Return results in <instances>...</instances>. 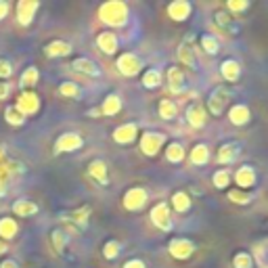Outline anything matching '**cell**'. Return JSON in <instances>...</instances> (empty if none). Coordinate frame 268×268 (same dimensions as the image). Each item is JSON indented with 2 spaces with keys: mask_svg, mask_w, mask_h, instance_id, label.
Masks as SVG:
<instances>
[{
  "mask_svg": "<svg viewBox=\"0 0 268 268\" xmlns=\"http://www.w3.org/2000/svg\"><path fill=\"white\" fill-rule=\"evenodd\" d=\"M130 17V11L128 5L122 0H109V3H103L99 7V19L109 28H124Z\"/></svg>",
  "mask_w": 268,
  "mask_h": 268,
  "instance_id": "cell-1",
  "label": "cell"
},
{
  "mask_svg": "<svg viewBox=\"0 0 268 268\" xmlns=\"http://www.w3.org/2000/svg\"><path fill=\"white\" fill-rule=\"evenodd\" d=\"M42 107V101L38 97V92L34 90H23L15 101V109L23 115V118H30V115H36Z\"/></svg>",
  "mask_w": 268,
  "mask_h": 268,
  "instance_id": "cell-2",
  "label": "cell"
},
{
  "mask_svg": "<svg viewBox=\"0 0 268 268\" xmlns=\"http://www.w3.org/2000/svg\"><path fill=\"white\" fill-rule=\"evenodd\" d=\"M166 134L164 132H153V130H149V132H143L141 134V141H138V147H141V151L147 155V157H155L161 147L166 145Z\"/></svg>",
  "mask_w": 268,
  "mask_h": 268,
  "instance_id": "cell-3",
  "label": "cell"
},
{
  "mask_svg": "<svg viewBox=\"0 0 268 268\" xmlns=\"http://www.w3.org/2000/svg\"><path fill=\"white\" fill-rule=\"evenodd\" d=\"M82 147H84V138L80 132H63L55 141V155L74 153V151H80Z\"/></svg>",
  "mask_w": 268,
  "mask_h": 268,
  "instance_id": "cell-4",
  "label": "cell"
},
{
  "mask_svg": "<svg viewBox=\"0 0 268 268\" xmlns=\"http://www.w3.org/2000/svg\"><path fill=\"white\" fill-rule=\"evenodd\" d=\"M115 67H118V72L126 78H134L143 72V61L141 57H136L134 53H122L118 57V61H115Z\"/></svg>",
  "mask_w": 268,
  "mask_h": 268,
  "instance_id": "cell-5",
  "label": "cell"
},
{
  "mask_svg": "<svg viewBox=\"0 0 268 268\" xmlns=\"http://www.w3.org/2000/svg\"><path fill=\"white\" fill-rule=\"evenodd\" d=\"M147 201H149V193L143 186H132V189H128L124 193V199H122V203L128 212H141L147 205Z\"/></svg>",
  "mask_w": 268,
  "mask_h": 268,
  "instance_id": "cell-6",
  "label": "cell"
},
{
  "mask_svg": "<svg viewBox=\"0 0 268 268\" xmlns=\"http://www.w3.org/2000/svg\"><path fill=\"white\" fill-rule=\"evenodd\" d=\"M151 222H153L155 228H159L161 232H170L172 230V218H170V205L166 201H159L157 205H153V209H151Z\"/></svg>",
  "mask_w": 268,
  "mask_h": 268,
  "instance_id": "cell-7",
  "label": "cell"
},
{
  "mask_svg": "<svg viewBox=\"0 0 268 268\" xmlns=\"http://www.w3.org/2000/svg\"><path fill=\"white\" fill-rule=\"evenodd\" d=\"M230 101V92L226 86H216L212 90V95L207 97V109L212 115H222L224 109H226V105Z\"/></svg>",
  "mask_w": 268,
  "mask_h": 268,
  "instance_id": "cell-8",
  "label": "cell"
},
{
  "mask_svg": "<svg viewBox=\"0 0 268 268\" xmlns=\"http://www.w3.org/2000/svg\"><path fill=\"white\" fill-rule=\"evenodd\" d=\"M168 251L174 260H189L195 253V243L184 237H174L168 243Z\"/></svg>",
  "mask_w": 268,
  "mask_h": 268,
  "instance_id": "cell-9",
  "label": "cell"
},
{
  "mask_svg": "<svg viewBox=\"0 0 268 268\" xmlns=\"http://www.w3.org/2000/svg\"><path fill=\"white\" fill-rule=\"evenodd\" d=\"M38 9H40V3L38 0H19L15 11H17V23L23 28H28L32 26V21L34 17H36L38 13Z\"/></svg>",
  "mask_w": 268,
  "mask_h": 268,
  "instance_id": "cell-10",
  "label": "cell"
},
{
  "mask_svg": "<svg viewBox=\"0 0 268 268\" xmlns=\"http://www.w3.org/2000/svg\"><path fill=\"white\" fill-rule=\"evenodd\" d=\"M232 178H235V184H237V189L241 191H249L251 186H255V182H258V174H255L253 166H241L237 168V172L232 174Z\"/></svg>",
  "mask_w": 268,
  "mask_h": 268,
  "instance_id": "cell-11",
  "label": "cell"
},
{
  "mask_svg": "<svg viewBox=\"0 0 268 268\" xmlns=\"http://www.w3.org/2000/svg\"><path fill=\"white\" fill-rule=\"evenodd\" d=\"M166 13H168V17H170L172 21L180 23V21L191 19V15H193V5L189 3V0H174V3L168 5Z\"/></svg>",
  "mask_w": 268,
  "mask_h": 268,
  "instance_id": "cell-12",
  "label": "cell"
},
{
  "mask_svg": "<svg viewBox=\"0 0 268 268\" xmlns=\"http://www.w3.org/2000/svg\"><path fill=\"white\" fill-rule=\"evenodd\" d=\"M138 136V124L134 122H128V124H122L113 130V141L118 145H132Z\"/></svg>",
  "mask_w": 268,
  "mask_h": 268,
  "instance_id": "cell-13",
  "label": "cell"
},
{
  "mask_svg": "<svg viewBox=\"0 0 268 268\" xmlns=\"http://www.w3.org/2000/svg\"><path fill=\"white\" fill-rule=\"evenodd\" d=\"M214 21H216V26L220 30L228 34V36H237V34L241 32V26H239V21L235 19V15L226 13V11H216Z\"/></svg>",
  "mask_w": 268,
  "mask_h": 268,
  "instance_id": "cell-14",
  "label": "cell"
},
{
  "mask_svg": "<svg viewBox=\"0 0 268 268\" xmlns=\"http://www.w3.org/2000/svg\"><path fill=\"white\" fill-rule=\"evenodd\" d=\"M241 153V145L237 141H228L224 145H220L218 153H216V161L218 166H226V164H232Z\"/></svg>",
  "mask_w": 268,
  "mask_h": 268,
  "instance_id": "cell-15",
  "label": "cell"
},
{
  "mask_svg": "<svg viewBox=\"0 0 268 268\" xmlns=\"http://www.w3.org/2000/svg\"><path fill=\"white\" fill-rule=\"evenodd\" d=\"M166 80H168V88H170L172 95H180V92H184L186 84H184V72H182V67H178V65L168 67Z\"/></svg>",
  "mask_w": 268,
  "mask_h": 268,
  "instance_id": "cell-16",
  "label": "cell"
},
{
  "mask_svg": "<svg viewBox=\"0 0 268 268\" xmlns=\"http://www.w3.org/2000/svg\"><path fill=\"white\" fill-rule=\"evenodd\" d=\"M19 172H23V166L17 164V161H3V164H0V197L7 195L9 180Z\"/></svg>",
  "mask_w": 268,
  "mask_h": 268,
  "instance_id": "cell-17",
  "label": "cell"
},
{
  "mask_svg": "<svg viewBox=\"0 0 268 268\" xmlns=\"http://www.w3.org/2000/svg\"><path fill=\"white\" fill-rule=\"evenodd\" d=\"M72 44L65 42V40H53L44 46V55L49 59H61V57H69L72 55Z\"/></svg>",
  "mask_w": 268,
  "mask_h": 268,
  "instance_id": "cell-18",
  "label": "cell"
},
{
  "mask_svg": "<svg viewBox=\"0 0 268 268\" xmlns=\"http://www.w3.org/2000/svg\"><path fill=\"white\" fill-rule=\"evenodd\" d=\"M88 176L95 178L101 186L109 184V172H107V164L103 159H92L88 164Z\"/></svg>",
  "mask_w": 268,
  "mask_h": 268,
  "instance_id": "cell-19",
  "label": "cell"
},
{
  "mask_svg": "<svg viewBox=\"0 0 268 268\" xmlns=\"http://www.w3.org/2000/svg\"><path fill=\"white\" fill-rule=\"evenodd\" d=\"M97 46H99V51H103L105 55H113L115 51H118V46H120V38L115 36L113 32L105 30L97 36Z\"/></svg>",
  "mask_w": 268,
  "mask_h": 268,
  "instance_id": "cell-20",
  "label": "cell"
},
{
  "mask_svg": "<svg viewBox=\"0 0 268 268\" xmlns=\"http://www.w3.org/2000/svg\"><path fill=\"white\" fill-rule=\"evenodd\" d=\"M120 111H122V97L118 95V92H111V95H107L103 99L101 107H99V113L107 115V118H113V115H118Z\"/></svg>",
  "mask_w": 268,
  "mask_h": 268,
  "instance_id": "cell-21",
  "label": "cell"
},
{
  "mask_svg": "<svg viewBox=\"0 0 268 268\" xmlns=\"http://www.w3.org/2000/svg\"><path fill=\"white\" fill-rule=\"evenodd\" d=\"M186 122H189L191 128H203L207 122V111L203 105L193 103L189 109H186Z\"/></svg>",
  "mask_w": 268,
  "mask_h": 268,
  "instance_id": "cell-22",
  "label": "cell"
},
{
  "mask_svg": "<svg viewBox=\"0 0 268 268\" xmlns=\"http://www.w3.org/2000/svg\"><path fill=\"white\" fill-rule=\"evenodd\" d=\"M228 120H230L232 126H245L251 120V111H249L247 105L237 103V105H232V107L228 109Z\"/></svg>",
  "mask_w": 268,
  "mask_h": 268,
  "instance_id": "cell-23",
  "label": "cell"
},
{
  "mask_svg": "<svg viewBox=\"0 0 268 268\" xmlns=\"http://www.w3.org/2000/svg\"><path fill=\"white\" fill-rule=\"evenodd\" d=\"M72 67L76 69V72L84 74V76H90V78H99L101 76L99 65L92 59H88V57H76V59L72 61Z\"/></svg>",
  "mask_w": 268,
  "mask_h": 268,
  "instance_id": "cell-24",
  "label": "cell"
},
{
  "mask_svg": "<svg viewBox=\"0 0 268 268\" xmlns=\"http://www.w3.org/2000/svg\"><path fill=\"white\" fill-rule=\"evenodd\" d=\"M220 76L226 82H237L241 78V63L237 59H224L222 65H220Z\"/></svg>",
  "mask_w": 268,
  "mask_h": 268,
  "instance_id": "cell-25",
  "label": "cell"
},
{
  "mask_svg": "<svg viewBox=\"0 0 268 268\" xmlns=\"http://www.w3.org/2000/svg\"><path fill=\"white\" fill-rule=\"evenodd\" d=\"M17 232H19V224H17L15 218H11V216H3V218H0V241L7 243L11 239H15Z\"/></svg>",
  "mask_w": 268,
  "mask_h": 268,
  "instance_id": "cell-26",
  "label": "cell"
},
{
  "mask_svg": "<svg viewBox=\"0 0 268 268\" xmlns=\"http://www.w3.org/2000/svg\"><path fill=\"white\" fill-rule=\"evenodd\" d=\"M40 212V207L36 201L32 199H19L13 203V214L19 218H30V216H36Z\"/></svg>",
  "mask_w": 268,
  "mask_h": 268,
  "instance_id": "cell-27",
  "label": "cell"
},
{
  "mask_svg": "<svg viewBox=\"0 0 268 268\" xmlns=\"http://www.w3.org/2000/svg\"><path fill=\"white\" fill-rule=\"evenodd\" d=\"M90 205H82V207H78L74 209V212H69L65 220H69V224H74L78 228H86L88 226V218H90Z\"/></svg>",
  "mask_w": 268,
  "mask_h": 268,
  "instance_id": "cell-28",
  "label": "cell"
},
{
  "mask_svg": "<svg viewBox=\"0 0 268 268\" xmlns=\"http://www.w3.org/2000/svg\"><path fill=\"white\" fill-rule=\"evenodd\" d=\"M170 205L174 207V212H178V214H184V212H189L193 201H191V197L186 195V191H176L172 195V199H170Z\"/></svg>",
  "mask_w": 268,
  "mask_h": 268,
  "instance_id": "cell-29",
  "label": "cell"
},
{
  "mask_svg": "<svg viewBox=\"0 0 268 268\" xmlns=\"http://www.w3.org/2000/svg\"><path fill=\"white\" fill-rule=\"evenodd\" d=\"M189 159H191L193 166H205L207 161H209V149H207V145L197 143V145L191 149Z\"/></svg>",
  "mask_w": 268,
  "mask_h": 268,
  "instance_id": "cell-30",
  "label": "cell"
},
{
  "mask_svg": "<svg viewBox=\"0 0 268 268\" xmlns=\"http://www.w3.org/2000/svg\"><path fill=\"white\" fill-rule=\"evenodd\" d=\"M184 157H186V151H184V147L178 141L168 143V147H166V159L170 161V164H182Z\"/></svg>",
  "mask_w": 268,
  "mask_h": 268,
  "instance_id": "cell-31",
  "label": "cell"
},
{
  "mask_svg": "<svg viewBox=\"0 0 268 268\" xmlns=\"http://www.w3.org/2000/svg\"><path fill=\"white\" fill-rule=\"evenodd\" d=\"M178 61L191 69H197V57H195V51L191 49L189 42H182L178 46Z\"/></svg>",
  "mask_w": 268,
  "mask_h": 268,
  "instance_id": "cell-32",
  "label": "cell"
},
{
  "mask_svg": "<svg viewBox=\"0 0 268 268\" xmlns=\"http://www.w3.org/2000/svg\"><path fill=\"white\" fill-rule=\"evenodd\" d=\"M38 80H40V72H38V67L36 65H30L26 72L21 74V78H19V86L23 88V90H30L32 86H36L38 84Z\"/></svg>",
  "mask_w": 268,
  "mask_h": 268,
  "instance_id": "cell-33",
  "label": "cell"
},
{
  "mask_svg": "<svg viewBox=\"0 0 268 268\" xmlns=\"http://www.w3.org/2000/svg\"><path fill=\"white\" fill-rule=\"evenodd\" d=\"M157 111H159V118L161 120H174L178 115V107H176V103L170 101V99H161L159 105H157Z\"/></svg>",
  "mask_w": 268,
  "mask_h": 268,
  "instance_id": "cell-34",
  "label": "cell"
},
{
  "mask_svg": "<svg viewBox=\"0 0 268 268\" xmlns=\"http://www.w3.org/2000/svg\"><path fill=\"white\" fill-rule=\"evenodd\" d=\"M161 80H164V76H161V72L159 69H155V67H151V69H147V72L143 74V86L145 88H159L161 86Z\"/></svg>",
  "mask_w": 268,
  "mask_h": 268,
  "instance_id": "cell-35",
  "label": "cell"
},
{
  "mask_svg": "<svg viewBox=\"0 0 268 268\" xmlns=\"http://www.w3.org/2000/svg\"><path fill=\"white\" fill-rule=\"evenodd\" d=\"M59 95L65 97V99L78 101V99H82V88H80L76 82H63V84H59Z\"/></svg>",
  "mask_w": 268,
  "mask_h": 268,
  "instance_id": "cell-36",
  "label": "cell"
},
{
  "mask_svg": "<svg viewBox=\"0 0 268 268\" xmlns=\"http://www.w3.org/2000/svg\"><path fill=\"white\" fill-rule=\"evenodd\" d=\"M228 201L237 203V205H247L253 201V193L251 191H241V189H232L228 191Z\"/></svg>",
  "mask_w": 268,
  "mask_h": 268,
  "instance_id": "cell-37",
  "label": "cell"
},
{
  "mask_svg": "<svg viewBox=\"0 0 268 268\" xmlns=\"http://www.w3.org/2000/svg\"><path fill=\"white\" fill-rule=\"evenodd\" d=\"M67 235H65V232L61 230V228H55L53 232H51V243H53V249L57 251V253H63L65 251V243H67Z\"/></svg>",
  "mask_w": 268,
  "mask_h": 268,
  "instance_id": "cell-38",
  "label": "cell"
},
{
  "mask_svg": "<svg viewBox=\"0 0 268 268\" xmlns=\"http://www.w3.org/2000/svg\"><path fill=\"white\" fill-rule=\"evenodd\" d=\"M5 120H7L9 126H15V128L26 124V118H23V115L15 109V105H9V107L5 109Z\"/></svg>",
  "mask_w": 268,
  "mask_h": 268,
  "instance_id": "cell-39",
  "label": "cell"
},
{
  "mask_svg": "<svg viewBox=\"0 0 268 268\" xmlns=\"http://www.w3.org/2000/svg\"><path fill=\"white\" fill-rule=\"evenodd\" d=\"M232 268H253V255L247 251H237L232 255Z\"/></svg>",
  "mask_w": 268,
  "mask_h": 268,
  "instance_id": "cell-40",
  "label": "cell"
},
{
  "mask_svg": "<svg viewBox=\"0 0 268 268\" xmlns=\"http://www.w3.org/2000/svg\"><path fill=\"white\" fill-rule=\"evenodd\" d=\"M212 184L216 186V189H226V186L230 184V174H228V170H224V168L216 170V172L212 174Z\"/></svg>",
  "mask_w": 268,
  "mask_h": 268,
  "instance_id": "cell-41",
  "label": "cell"
},
{
  "mask_svg": "<svg viewBox=\"0 0 268 268\" xmlns=\"http://www.w3.org/2000/svg\"><path fill=\"white\" fill-rule=\"evenodd\" d=\"M120 249H122L120 241L109 239V241L103 245V258H107V260H115V258H118V255H120Z\"/></svg>",
  "mask_w": 268,
  "mask_h": 268,
  "instance_id": "cell-42",
  "label": "cell"
},
{
  "mask_svg": "<svg viewBox=\"0 0 268 268\" xmlns=\"http://www.w3.org/2000/svg\"><path fill=\"white\" fill-rule=\"evenodd\" d=\"M199 44H201L203 53H207V55H216V53L220 51V42H218L214 36H209V34H205V36H201Z\"/></svg>",
  "mask_w": 268,
  "mask_h": 268,
  "instance_id": "cell-43",
  "label": "cell"
},
{
  "mask_svg": "<svg viewBox=\"0 0 268 268\" xmlns=\"http://www.w3.org/2000/svg\"><path fill=\"white\" fill-rule=\"evenodd\" d=\"M226 9L230 11V13H243V11L249 9V3H247V0H228ZM228 11H226V13H228Z\"/></svg>",
  "mask_w": 268,
  "mask_h": 268,
  "instance_id": "cell-44",
  "label": "cell"
},
{
  "mask_svg": "<svg viewBox=\"0 0 268 268\" xmlns=\"http://www.w3.org/2000/svg\"><path fill=\"white\" fill-rule=\"evenodd\" d=\"M11 76H13V65L7 59H0V82H7Z\"/></svg>",
  "mask_w": 268,
  "mask_h": 268,
  "instance_id": "cell-45",
  "label": "cell"
},
{
  "mask_svg": "<svg viewBox=\"0 0 268 268\" xmlns=\"http://www.w3.org/2000/svg\"><path fill=\"white\" fill-rule=\"evenodd\" d=\"M124 268H147V264L143 260H138V258H132V260H128L124 264Z\"/></svg>",
  "mask_w": 268,
  "mask_h": 268,
  "instance_id": "cell-46",
  "label": "cell"
},
{
  "mask_svg": "<svg viewBox=\"0 0 268 268\" xmlns=\"http://www.w3.org/2000/svg\"><path fill=\"white\" fill-rule=\"evenodd\" d=\"M9 11H11V5L7 3V0H0V21L9 15Z\"/></svg>",
  "mask_w": 268,
  "mask_h": 268,
  "instance_id": "cell-47",
  "label": "cell"
},
{
  "mask_svg": "<svg viewBox=\"0 0 268 268\" xmlns=\"http://www.w3.org/2000/svg\"><path fill=\"white\" fill-rule=\"evenodd\" d=\"M9 92H11L9 82H0V101H5L9 97Z\"/></svg>",
  "mask_w": 268,
  "mask_h": 268,
  "instance_id": "cell-48",
  "label": "cell"
},
{
  "mask_svg": "<svg viewBox=\"0 0 268 268\" xmlns=\"http://www.w3.org/2000/svg\"><path fill=\"white\" fill-rule=\"evenodd\" d=\"M0 268H19V264H17L15 260L7 258V260H3V262H0Z\"/></svg>",
  "mask_w": 268,
  "mask_h": 268,
  "instance_id": "cell-49",
  "label": "cell"
},
{
  "mask_svg": "<svg viewBox=\"0 0 268 268\" xmlns=\"http://www.w3.org/2000/svg\"><path fill=\"white\" fill-rule=\"evenodd\" d=\"M7 251H9V245H7L5 241H0V255H5Z\"/></svg>",
  "mask_w": 268,
  "mask_h": 268,
  "instance_id": "cell-50",
  "label": "cell"
},
{
  "mask_svg": "<svg viewBox=\"0 0 268 268\" xmlns=\"http://www.w3.org/2000/svg\"><path fill=\"white\" fill-rule=\"evenodd\" d=\"M5 161V147H0V164Z\"/></svg>",
  "mask_w": 268,
  "mask_h": 268,
  "instance_id": "cell-51",
  "label": "cell"
}]
</instances>
